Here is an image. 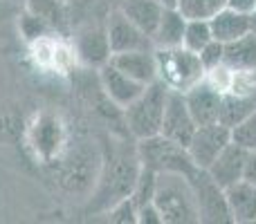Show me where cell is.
Returning a JSON list of instances; mask_svg holds the SVG:
<instances>
[{"instance_id": "cell-1", "label": "cell", "mask_w": 256, "mask_h": 224, "mask_svg": "<svg viewBox=\"0 0 256 224\" xmlns=\"http://www.w3.org/2000/svg\"><path fill=\"white\" fill-rule=\"evenodd\" d=\"M140 171L142 162L137 155V144L130 153L124 146H112L110 157H102V171H99L97 186L92 191V198L97 202L94 211L106 213L117 200L128 198L135 189Z\"/></svg>"}, {"instance_id": "cell-2", "label": "cell", "mask_w": 256, "mask_h": 224, "mask_svg": "<svg viewBox=\"0 0 256 224\" xmlns=\"http://www.w3.org/2000/svg\"><path fill=\"white\" fill-rule=\"evenodd\" d=\"M164 224H196L200 222L198 202L189 177L178 173H158L153 195Z\"/></svg>"}, {"instance_id": "cell-3", "label": "cell", "mask_w": 256, "mask_h": 224, "mask_svg": "<svg viewBox=\"0 0 256 224\" xmlns=\"http://www.w3.org/2000/svg\"><path fill=\"white\" fill-rule=\"evenodd\" d=\"M155 65H158V81L166 90L186 92L196 83L204 79V67L198 54L182 47H155Z\"/></svg>"}, {"instance_id": "cell-4", "label": "cell", "mask_w": 256, "mask_h": 224, "mask_svg": "<svg viewBox=\"0 0 256 224\" xmlns=\"http://www.w3.org/2000/svg\"><path fill=\"white\" fill-rule=\"evenodd\" d=\"M166 94L168 90L160 81H153V83L146 85L144 92L130 106H126L122 110V114H124V128L135 141L160 135L164 106H166Z\"/></svg>"}, {"instance_id": "cell-5", "label": "cell", "mask_w": 256, "mask_h": 224, "mask_svg": "<svg viewBox=\"0 0 256 224\" xmlns=\"http://www.w3.org/2000/svg\"><path fill=\"white\" fill-rule=\"evenodd\" d=\"M137 155L144 168H150L155 173H178V175L191 177L198 166L191 162L184 146L166 139L162 135L148 137L137 141Z\"/></svg>"}, {"instance_id": "cell-6", "label": "cell", "mask_w": 256, "mask_h": 224, "mask_svg": "<svg viewBox=\"0 0 256 224\" xmlns=\"http://www.w3.org/2000/svg\"><path fill=\"white\" fill-rule=\"evenodd\" d=\"M189 182H191V186H194L196 202H198L200 222H212V224L232 222L230 207H227V198H225V189L218 186L207 171L198 168V171L189 177Z\"/></svg>"}, {"instance_id": "cell-7", "label": "cell", "mask_w": 256, "mask_h": 224, "mask_svg": "<svg viewBox=\"0 0 256 224\" xmlns=\"http://www.w3.org/2000/svg\"><path fill=\"white\" fill-rule=\"evenodd\" d=\"M232 141V130L227 126H222L220 121L207 123V126H198L191 137V141L186 144V153H189L191 162L198 168L207 171L214 164V159L225 150V146Z\"/></svg>"}, {"instance_id": "cell-8", "label": "cell", "mask_w": 256, "mask_h": 224, "mask_svg": "<svg viewBox=\"0 0 256 224\" xmlns=\"http://www.w3.org/2000/svg\"><path fill=\"white\" fill-rule=\"evenodd\" d=\"M198 123L194 121L189 108H186L184 94L182 92H173L168 90L166 94V106H164V117H162V128H160V135L166 137V139L176 141V144L184 146L191 141Z\"/></svg>"}, {"instance_id": "cell-9", "label": "cell", "mask_w": 256, "mask_h": 224, "mask_svg": "<svg viewBox=\"0 0 256 224\" xmlns=\"http://www.w3.org/2000/svg\"><path fill=\"white\" fill-rule=\"evenodd\" d=\"M97 81H99V88H102L104 97H106L117 110H124L126 106H130L146 88L140 81L124 74V72L112 65L110 61L104 63L97 70Z\"/></svg>"}, {"instance_id": "cell-10", "label": "cell", "mask_w": 256, "mask_h": 224, "mask_svg": "<svg viewBox=\"0 0 256 224\" xmlns=\"http://www.w3.org/2000/svg\"><path fill=\"white\" fill-rule=\"evenodd\" d=\"M108 45L110 56L122 52H135V49H153V40L146 31H142L135 22H130L120 9H112L106 20Z\"/></svg>"}, {"instance_id": "cell-11", "label": "cell", "mask_w": 256, "mask_h": 224, "mask_svg": "<svg viewBox=\"0 0 256 224\" xmlns=\"http://www.w3.org/2000/svg\"><path fill=\"white\" fill-rule=\"evenodd\" d=\"M74 54L84 65L99 67L110 61V45H108L106 25H86L76 31L74 38Z\"/></svg>"}, {"instance_id": "cell-12", "label": "cell", "mask_w": 256, "mask_h": 224, "mask_svg": "<svg viewBox=\"0 0 256 224\" xmlns=\"http://www.w3.org/2000/svg\"><path fill=\"white\" fill-rule=\"evenodd\" d=\"M248 159H250V150L243 148L236 141H230L225 146L220 155L214 159V164L207 168V173L214 177L218 186L227 189V186L236 184L238 180L245 177V171H248Z\"/></svg>"}, {"instance_id": "cell-13", "label": "cell", "mask_w": 256, "mask_h": 224, "mask_svg": "<svg viewBox=\"0 0 256 224\" xmlns=\"http://www.w3.org/2000/svg\"><path fill=\"white\" fill-rule=\"evenodd\" d=\"M182 94H184L186 108H189L191 117H194V121L198 126H207V123L218 121L222 92L218 88H214L207 79H202L200 83H196L194 88H189Z\"/></svg>"}, {"instance_id": "cell-14", "label": "cell", "mask_w": 256, "mask_h": 224, "mask_svg": "<svg viewBox=\"0 0 256 224\" xmlns=\"http://www.w3.org/2000/svg\"><path fill=\"white\" fill-rule=\"evenodd\" d=\"M153 49H135V52L112 54L110 63L115 67H120L130 79L140 81L142 85H148V83H153V81H158V65H155Z\"/></svg>"}, {"instance_id": "cell-15", "label": "cell", "mask_w": 256, "mask_h": 224, "mask_svg": "<svg viewBox=\"0 0 256 224\" xmlns=\"http://www.w3.org/2000/svg\"><path fill=\"white\" fill-rule=\"evenodd\" d=\"M227 207L232 222L236 224H256V184L250 180H238L225 189Z\"/></svg>"}, {"instance_id": "cell-16", "label": "cell", "mask_w": 256, "mask_h": 224, "mask_svg": "<svg viewBox=\"0 0 256 224\" xmlns=\"http://www.w3.org/2000/svg\"><path fill=\"white\" fill-rule=\"evenodd\" d=\"M209 25H212V34L216 40H220L222 45L232 43V40L240 38V36L250 34L254 29L252 27V16H245L238 13L234 9L225 7L216 13L214 18H209Z\"/></svg>"}, {"instance_id": "cell-17", "label": "cell", "mask_w": 256, "mask_h": 224, "mask_svg": "<svg viewBox=\"0 0 256 224\" xmlns=\"http://www.w3.org/2000/svg\"><path fill=\"white\" fill-rule=\"evenodd\" d=\"M164 7L166 4H162L160 0H122L117 9L130 22H135L142 31H146L150 36V40H153L155 27H158L160 18H162Z\"/></svg>"}, {"instance_id": "cell-18", "label": "cell", "mask_w": 256, "mask_h": 224, "mask_svg": "<svg viewBox=\"0 0 256 224\" xmlns=\"http://www.w3.org/2000/svg\"><path fill=\"white\" fill-rule=\"evenodd\" d=\"M254 110H256V90H252V92H222L218 121L222 126H227L230 130H234Z\"/></svg>"}, {"instance_id": "cell-19", "label": "cell", "mask_w": 256, "mask_h": 224, "mask_svg": "<svg viewBox=\"0 0 256 224\" xmlns=\"http://www.w3.org/2000/svg\"><path fill=\"white\" fill-rule=\"evenodd\" d=\"M222 63L234 72H256V31L252 29L250 34L225 43Z\"/></svg>"}, {"instance_id": "cell-20", "label": "cell", "mask_w": 256, "mask_h": 224, "mask_svg": "<svg viewBox=\"0 0 256 224\" xmlns=\"http://www.w3.org/2000/svg\"><path fill=\"white\" fill-rule=\"evenodd\" d=\"M186 29V18L176 7H164L162 18L153 34V47H178L182 45Z\"/></svg>"}, {"instance_id": "cell-21", "label": "cell", "mask_w": 256, "mask_h": 224, "mask_svg": "<svg viewBox=\"0 0 256 224\" xmlns=\"http://www.w3.org/2000/svg\"><path fill=\"white\" fill-rule=\"evenodd\" d=\"M25 11L40 18L52 31H61L66 25V0H25Z\"/></svg>"}, {"instance_id": "cell-22", "label": "cell", "mask_w": 256, "mask_h": 224, "mask_svg": "<svg viewBox=\"0 0 256 224\" xmlns=\"http://www.w3.org/2000/svg\"><path fill=\"white\" fill-rule=\"evenodd\" d=\"M225 7L227 0H176V9L186 20H209Z\"/></svg>"}, {"instance_id": "cell-23", "label": "cell", "mask_w": 256, "mask_h": 224, "mask_svg": "<svg viewBox=\"0 0 256 224\" xmlns=\"http://www.w3.org/2000/svg\"><path fill=\"white\" fill-rule=\"evenodd\" d=\"M214 40L212 34V25L209 20H186V29H184V38H182V47L191 49L198 54L200 49L207 43Z\"/></svg>"}, {"instance_id": "cell-24", "label": "cell", "mask_w": 256, "mask_h": 224, "mask_svg": "<svg viewBox=\"0 0 256 224\" xmlns=\"http://www.w3.org/2000/svg\"><path fill=\"white\" fill-rule=\"evenodd\" d=\"M108 220L115 224H137V207L132 202V198H122L112 204L110 209L106 211Z\"/></svg>"}, {"instance_id": "cell-25", "label": "cell", "mask_w": 256, "mask_h": 224, "mask_svg": "<svg viewBox=\"0 0 256 224\" xmlns=\"http://www.w3.org/2000/svg\"><path fill=\"white\" fill-rule=\"evenodd\" d=\"M232 141L240 144L243 148H248L250 153L256 150V110L250 114L243 123H238V126L232 130Z\"/></svg>"}, {"instance_id": "cell-26", "label": "cell", "mask_w": 256, "mask_h": 224, "mask_svg": "<svg viewBox=\"0 0 256 224\" xmlns=\"http://www.w3.org/2000/svg\"><path fill=\"white\" fill-rule=\"evenodd\" d=\"M198 58H200V63H202V67H204V74H207L209 70L222 65V58H225V45H222L220 40L214 38L212 43H207L198 52Z\"/></svg>"}, {"instance_id": "cell-27", "label": "cell", "mask_w": 256, "mask_h": 224, "mask_svg": "<svg viewBox=\"0 0 256 224\" xmlns=\"http://www.w3.org/2000/svg\"><path fill=\"white\" fill-rule=\"evenodd\" d=\"M20 31H22V36H25L27 40H36V38H40V36L50 34L52 29H50L40 18L32 16L30 11H25V16H22V20H20Z\"/></svg>"}, {"instance_id": "cell-28", "label": "cell", "mask_w": 256, "mask_h": 224, "mask_svg": "<svg viewBox=\"0 0 256 224\" xmlns=\"http://www.w3.org/2000/svg\"><path fill=\"white\" fill-rule=\"evenodd\" d=\"M137 224H164L162 216H160V209L155 207V202L142 204L137 209Z\"/></svg>"}, {"instance_id": "cell-29", "label": "cell", "mask_w": 256, "mask_h": 224, "mask_svg": "<svg viewBox=\"0 0 256 224\" xmlns=\"http://www.w3.org/2000/svg\"><path fill=\"white\" fill-rule=\"evenodd\" d=\"M227 7L245 16H252L256 11V0H227Z\"/></svg>"}, {"instance_id": "cell-30", "label": "cell", "mask_w": 256, "mask_h": 224, "mask_svg": "<svg viewBox=\"0 0 256 224\" xmlns=\"http://www.w3.org/2000/svg\"><path fill=\"white\" fill-rule=\"evenodd\" d=\"M245 180H250V182H254V184H256V150L250 153L248 171H245Z\"/></svg>"}, {"instance_id": "cell-31", "label": "cell", "mask_w": 256, "mask_h": 224, "mask_svg": "<svg viewBox=\"0 0 256 224\" xmlns=\"http://www.w3.org/2000/svg\"><path fill=\"white\" fill-rule=\"evenodd\" d=\"M162 4H166V7H176V0H160Z\"/></svg>"}, {"instance_id": "cell-32", "label": "cell", "mask_w": 256, "mask_h": 224, "mask_svg": "<svg viewBox=\"0 0 256 224\" xmlns=\"http://www.w3.org/2000/svg\"><path fill=\"white\" fill-rule=\"evenodd\" d=\"M252 27H254V31H256V11L252 13Z\"/></svg>"}, {"instance_id": "cell-33", "label": "cell", "mask_w": 256, "mask_h": 224, "mask_svg": "<svg viewBox=\"0 0 256 224\" xmlns=\"http://www.w3.org/2000/svg\"><path fill=\"white\" fill-rule=\"evenodd\" d=\"M14 2H25V0H14Z\"/></svg>"}, {"instance_id": "cell-34", "label": "cell", "mask_w": 256, "mask_h": 224, "mask_svg": "<svg viewBox=\"0 0 256 224\" xmlns=\"http://www.w3.org/2000/svg\"><path fill=\"white\" fill-rule=\"evenodd\" d=\"M66 2H68V0H66Z\"/></svg>"}]
</instances>
